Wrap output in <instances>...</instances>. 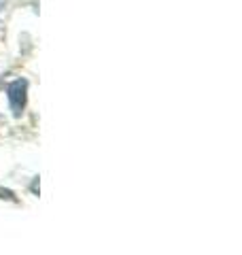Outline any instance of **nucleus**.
<instances>
[{
    "label": "nucleus",
    "mask_w": 242,
    "mask_h": 255,
    "mask_svg": "<svg viewBox=\"0 0 242 255\" xmlns=\"http://www.w3.org/2000/svg\"><path fill=\"white\" fill-rule=\"evenodd\" d=\"M6 98L15 117H19L26 109V100H28V81L26 79H15V81L6 87Z\"/></svg>",
    "instance_id": "obj_1"
}]
</instances>
